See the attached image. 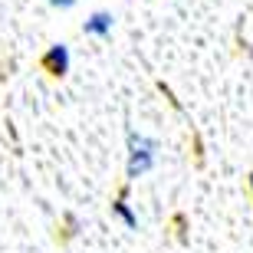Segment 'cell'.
<instances>
[{"mask_svg": "<svg viewBox=\"0 0 253 253\" xmlns=\"http://www.w3.org/2000/svg\"><path fill=\"white\" fill-rule=\"evenodd\" d=\"M49 7H56V10H73L76 7V0H46Z\"/></svg>", "mask_w": 253, "mask_h": 253, "instance_id": "5", "label": "cell"}, {"mask_svg": "<svg viewBox=\"0 0 253 253\" xmlns=\"http://www.w3.org/2000/svg\"><path fill=\"white\" fill-rule=\"evenodd\" d=\"M112 214L119 217V220H122V224L128 227V230H138V214H135V211H131V207L125 204V191L112 201Z\"/></svg>", "mask_w": 253, "mask_h": 253, "instance_id": "4", "label": "cell"}, {"mask_svg": "<svg viewBox=\"0 0 253 253\" xmlns=\"http://www.w3.org/2000/svg\"><path fill=\"white\" fill-rule=\"evenodd\" d=\"M155 161H158V141L128 128V178L135 181L141 174H148L155 168Z\"/></svg>", "mask_w": 253, "mask_h": 253, "instance_id": "1", "label": "cell"}, {"mask_svg": "<svg viewBox=\"0 0 253 253\" xmlns=\"http://www.w3.org/2000/svg\"><path fill=\"white\" fill-rule=\"evenodd\" d=\"M69 63H73V56H69V46L66 43H56V46H49L43 53V69L49 76H66L69 73Z\"/></svg>", "mask_w": 253, "mask_h": 253, "instance_id": "2", "label": "cell"}, {"mask_svg": "<svg viewBox=\"0 0 253 253\" xmlns=\"http://www.w3.org/2000/svg\"><path fill=\"white\" fill-rule=\"evenodd\" d=\"M250 191H253V174H250Z\"/></svg>", "mask_w": 253, "mask_h": 253, "instance_id": "6", "label": "cell"}, {"mask_svg": "<svg viewBox=\"0 0 253 253\" xmlns=\"http://www.w3.org/2000/svg\"><path fill=\"white\" fill-rule=\"evenodd\" d=\"M112 27H115V20H112L109 10H95V13H89V17L83 20V33L85 37L105 40V37H112Z\"/></svg>", "mask_w": 253, "mask_h": 253, "instance_id": "3", "label": "cell"}]
</instances>
